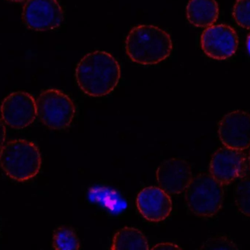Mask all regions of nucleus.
Returning a JSON list of instances; mask_svg holds the SVG:
<instances>
[{"mask_svg":"<svg viewBox=\"0 0 250 250\" xmlns=\"http://www.w3.org/2000/svg\"><path fill=\"white\" fill-rule=\"evenodd\" d=\"M248 163H249V167L250 169V156H249V159H248Z\"/></svg>","mask_w":250,"mask_h":250,"instance_id":"nucleus-23","label":"nucleus"},{"mask_svg":"<svg viewBox=\"0 0 250 250\" xmlns=\"http://www.w3.org/2000/svg\"><path fill=\"white\" fill-rule=\"evenodd\" d=\"M247 169V159L243 152L227 147L217 150L209 164L210 174L223 186L245 176Z\"/></svg>","mask_w":250,"mask_h":250,"instance_id":"nucleus-10","label":"nucleus"},{"mask_svg":"<svg viewBox=\"0 0 250 250\" xmlns=\"http://www.w3.org/2000/svg\"><path fill=\"white\" fill-rule=\"evenodd\" d=\"M42 164L36 144L26 139H14L3 145L0 151V166L13 180L27 182L39 173Z\"/></svg>","mask_w":250,"mask_h":250,"instance_id":"nucleus-3","label":"nucleus"},{"mask_svg":"<svg viewBox=\"0 0 250 250\" xmlns=\"http://www.w3.org/2000/svg\"><path fill=\"white\" fill-rule=\"evenodd\" d=\"M3 121L13 129L30 126L38 115L37 101L30 94L22 91L12 92L1 103Z\"/></svg>","mask_w":250,"mask_h":250,"instance_id":"nucleus-8","label":"nucleus"},{"mask_svg":"<svg viewBox=\"0 0 250 250\" xmlns=\"http://www.w3.org/2000/svg\"><path fill=\"white\" fill-rule=\"evenodd\" d=\"M219 138L225 147L244 151L250 148V114L236 110L225 115L218 124Z\"/></svg>","mask_w":250,"mask_h":250,"instance_id":"nucleus-9","label":"nucleus"},{"mask_svg":"<svg viewBox=\"0 0 250 250\" xmlns=\"http://www.w3.org/2000/svg\"><path fill=\"white\" fill-rule=\"evenodd\" d=\"M170 35L154 25L143 24L129 31L125 41L128 57L142 66H153L166 60L173 51Z\"/></svg>","mask_w":250,"mask_h":250,"instance_id":"nucleus-2","label":"nucleus"},{"mask_svg":"<svg viewBox=\"0 0 250 250\" xmlns=\"http://www.w3.org/2000/svg\"><path fill=\"white\" fill-rule=\"evenodd\" d=\"M111 250H148V240L145 235L135 227H125L113 238Z\"/></svg>","mask_w":250,"mask_h":250,"instance_id":"nucleus-14","label":"nucleus"},{"mask_svg":"<svg viewBox=\"0 0 250 250\" xmlns=\"http://www.w3.org/2000/svg\"><path fill=\"white\" fill-rule=\"evenodd\" d=\"M53 248L56 250H76L81 248L80 241L71 227H60L53 235Z\"/></svg>","mask_w":250,"mask_h":250,"instance_id":"nucleus-15","label":"nucleus"},{"mask_svg":"<svg viewBox=\"0 0 250 250\" xmlns=\"http://www.w3.org/2000/svg\"><path fill=\"white\" fill-rule=\"evenodd\" d=\"M6 138V128L3 122L0 119V149L4 145Z\"/></svg>","mask_w":250,"mask_h":250,"instance_id":"nucleus-20","label":"nucleus"},{"mask_svg":"<svg viewBox=\"0 0 250 250\" xmlns=\"http://www.w3.org/2000/svg\"><path fill=\"white\" fill-rule=\"evenodd\" d=\"M247 48H248V52L250 54V33L248 35V39H247Z\"/></svg>","mask_w":250,"mask_h":250,"instance_id":"nucleus-21","label":"nucleus"},{"mask_svg":"<svg viewBox=\"0 0 250 250\" xmlns=\"http://www.w3.org/2000/svg\"><path fill=\"white\" fill-rule=\"evenodd\" d=\"M135 204L141 215L151 223L164 221L173 209L169 194L157 186L143 189L137 195Z\"/></svg>","mask_w":250,"mask_h":250,"instance_id":"nucleus-12","label":"nucleus"},{"mask_svg":"<svg viewBox=\"0 0 250 250\" xmlns=\"http://www.w3.org/2000/svg\"><path fill=\"white\" fill-rule=\"evenodd\" d=\"M182 248L178 245L172 243H160L157 244L156 246L153 247L151 250H182Z\"/></svg>","mask_w":250,"mask_h":250,"instance_id":"nucleus-19","label":"nucleus"},{"mask_svg":"<svg viewBox=\"0 0 250 250\" xmlns=\"http://www.w3.org/2000/svg\"><path fill=\"white\" fill-rule=\"evenodd\" d=\"M201 46L210 58L225 60L236 54L239 38L236 31L226 24L211 25L203 32Z\"/></svg>","mask_w":250,"mask_h":250,"instance_id":"nucleus-7","label":"nucleus"},{"mask_svg":"<svg viewBox=\"0 0 250 250\" xmlns=\"http://www.w3.org/2000/svg\"><path fill=\"white\" fill-rule=\"evenodd\" d=\"M234 201L238 210L250 217V176H244L237 182L234 191Z\"/></svg>","mask_w":250,"mask_h":250,"instance_id":"nucleus-16","label":"nucleus"},{"mask_svg":"<svg viewBox=\"0 0 250 250\" xmlns=\"http://www.w3.org/2000/svg\"><path fill=\"white\" fill-rule=\"evenodd\" d=\"M185 192L188 208L198 217L211 218L217 215L223 206V185L211 174L201 173L192 178Z\"/></svg>","mask_w":250,"mask_h":250,"instance_id":"nucleus-4","label":"nucleus"},{"mask_svg":"<svg viewBox=\"0 0 250 250\" xmlns=\"http://www.w3.org/2000/svg\"><path fill=\"white\" fill-rule=\"evenodd\" d=\"M22 20L32 30H52L61 26L64 11L57 0H26Z\"/></svg>","mask_w":250,"mask_h":250,"instance_id":"nucleus-6","label":"nucleus"},{"mask_svg":"<svg viewBox=\"0 0 250 250\" xmlns=\"http://www.w3.org/2000/svg\"><path fill=\"white\" fill-rule=\"evenodd\" d=\"M38 115L47 127L54 130L67 129L74 120L76 108L71 98L57 89L42 91L37 100Z\"/></svg>","mask_w":250,"mask_h":250,"instance_id":"nucleus-5","label":"nucleus"},{"mask_svg":"<svg viewBox=\"0 0 250 250\" xmlns=\"http://www.w3.org/2000/svg\"><path fill=\"white\" fill-rule=\"evenodd\" d=\"M8 1H13V2H21V1H26V0H8Z\"/></svg>","mask_w":250,"mask_h":250,"instance_id":"nucleus-22","label":"nucleus"},{"mask_svg":"<svg viewBox=\"0 0 250 250\" xmlns=\"http://www.w3.org/2000/svg\"><path fill=\"white\" fill-rule=\"evenodd\" d=\"M201 250H238L237 245L226 236H217L208 239Z\"/></svg>","mask_w":250,"mask_h":250,"instance_id":"nucleus-18","label":"nucleus"},{"mask_svg":"<svg viewBox=\"0 0 250 250\" xmlns=\"http://www.w3.org/2000/svg\"><path fill=\"white\" fill-rule=\"evenodd\" d=\"M121 78V68L115 57L105 51L85 55L76 68L80 89L92 97H104L114 91Z\"/></svg>","mask_w":250,"mask_h":250,"instance_id":"nucleus-1","label":"nucleus"},{"mask_svg":"<svg viewBox=\"0 0 250 250\" xmlns=\"http://www.w3.org/2000/svg\"><path fill=\"white\" fill-rule=\"evenodd\" d=\"M159 186L169 195H179L185 192L192 179L190 164L179 158L163 161L156 173Z\"/></svg>","mask_w":250,"mask_h":250,"instance_id":"nucleus-11","label":"nucleus"},{"mask_svg":"<svg viewBox=\"0 0 250 250\" xmlns=\"http://www.w3.org/2000/svg\"><path fill=\"white\" fill-rule=\"evenodd\" d=\"M219 6L216 0H189L187 5V18L196 27H208L217 22Z\"/></svg>","mask_w":250,"mask_h":250,"instance_id":"nucleus-13","label":"nucleus"},{"mask_svg":"<svg viewBox=\"0 0 250 250\" xmlns=\"http://www.w3.org/2000/svg\"><path fill=\"white\" fill-rule=\"evenodd\" d=\"M233 16L239 26L250 29V0H236Z\"/></svg>","mask_w":250,"mask_h":250,"instance_id":"nucleus-17","label":"nucleus"}]
</instances>
